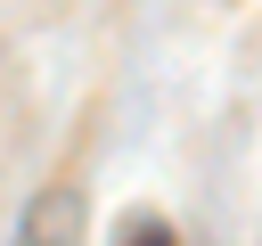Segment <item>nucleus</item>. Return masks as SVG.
Returning <instances> with one entry per match:
<instances>
[{"label": "nucleus", "mask_w": 262, "mask_h": 246, "mask_svg": "<svg viewBox=\"0 0 262 246\" xmlns=\"http://www.w3.org/2000/svg\"><path fill=\"white\" fill-rule=\"evenodd\" d=\"M74 238H82V197H74V189L33 197V213H25V246H74Z\"/></svg>", "instance_id": "nucleus-1"}, {"label": "nucleus", "mask_w": 262, "mask_h": 246, "mask_svg": "<svg viewBox=\"0 0 262 246\" xmlns=\"http://www.w3.org/2000/svg\"><path fill=\"white\" fill-rule=\"evenodd\" d=\"M115 246H180V238H172V221H156V213H131V221L115 230Z\"/></svg>", "instance_id": "nucleus-2"}]
</instances>
